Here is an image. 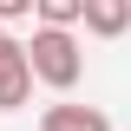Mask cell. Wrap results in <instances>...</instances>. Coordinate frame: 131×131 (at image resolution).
<instances>
[{"mask_svg":"<svg viewBox=\"0 0 131 131\" xmlns=\"http://www.w3.org/2000/svg\"><path fill=\"white\" fill-rule=\"evenodd\" d=\"M39 26H52V33L85 26V0H39Z\"/></svg>","mask_w":131,"mask_h":131,"instance_id":"5b68a950","label":"cell"},{"mask_svg":"<svg viewBox=\"0 0 131 131\" xmlns=\"http://www.w3.org/2000/svg\"><path fill=\"white\" fill-rule=\"evenodd\" d=\"M33 85L39 79H33V66H26V46L13 39V46L0 52V112H20V105L33 98Z\"/></svg>","mask_w":131,"mask_h":131,"instance_id":"7a4b0ae2","label":"cell"},{"mask_svg":"<svg viewBox=\"0 0 131 131\" xmlns=\"http://www.w3.org/2000/svg\"><path fill=\"white\" fill-rule=\"evenodd\" d=\"M26 66H33V79L46 85V92H72V85L85 79V46H79V33L33 26V39H26Z\"/></svg>","mask_w":131,"mask_h":131,"instance_id":"6da1fadb","label":"cell"},{"mask_svg":"<svg viewBox=\"0 0 131 131\" xmlns=\"http://www.w3.org/2000/svg\"><path fill=\"white\" fill-rule=\"evenodd\" d=\"M20 20H33V26H39V0H0V26L13 33Z\"/></svg>","mask_w":131,"mask_h":131,"instance_id":"8992f818","label":"cell"},{"mask_svg":"<svg viewBox=\"0 0 131 131\" xmlns=\"http://www.w3.org/2000/svg\"><path fill=\"white\" fill-rule=\"evenodd\" d=\"M85 33L92 39H125L131 33V0H85Z\"/></svg>","mask_w":131,"mask_h":131,"instance_id":"277c9868","label":"cell"},{"mask_svg":"<svg viewBox=\"0 0 131 131\" xmlns=\"http://www.w3.org/2000/svg\"><path fill=\"white\" fill-rule=\"evenodd\" d=\"M39 131H112V118L98 112V105H72V98H59V105L39 112Z\"/></svg>","mask_w":131,"mask_h":131,"instance_id":"3957f363","label":"cell"}]
</instances>
